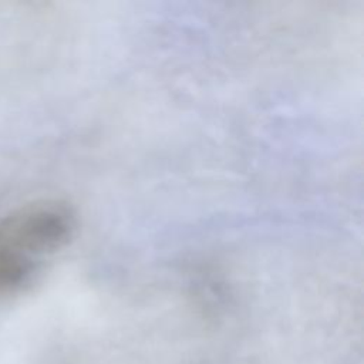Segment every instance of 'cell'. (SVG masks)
<instances>
[{
  "mask_svg": "<svg viewBox=\"0 0 364 364\" xmlns=\"http://www.w3.org/2000/svg\"><path fill=\"white\" fill-rule=\"evenodd\" d=\"M0 220V296L23 287L36 272L37 257L11 240Z\"/></svg>",
  "mask_w": 364,
  "mask_h": 364,
  "instance_id": "1",
  "label": "cell"
}]
</instances>
